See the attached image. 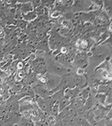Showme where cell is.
Masks as SVG:
<instances>
[{
    "mask_svg": "<svg viewBox=\"0 0 112 126\" xmlns=\"http://www.w3.org/2000/svg\"><path fill=\"white\" fill-rule=\"evenodd\" d=\"M61 52H62L63 53H65L67 52V49H66L65 47H63V48H61Z\"/></svg>",
    "mask_w": 112,
    "mask_h": 126,
    "instance_id": "obj_1",
    "label": "cell"
}]
</instances>
